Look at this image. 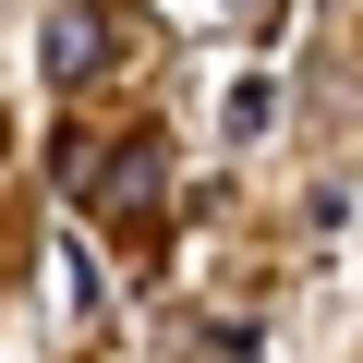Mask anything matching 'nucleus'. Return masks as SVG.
I'll return each mask as SVG.
<instances>
[{
	"label": "nucleus",
	"mask_w": 363,
	"mask_h": 363,
	"mask_svg": "<svg viewBox=\"0 0 363 363\" xmlns=\"http://www.w3.org/2000/svg\"><path fill=\"white\" fill-rule=\"evenodd\" d=\"M37 61H49V85H97L121 61V25L97 13V0H61V13L37 25Z\"/></svg>",
	"instance_id": "obj_1"
},
{
	"label": "nucleus",
	"mask_w": 363,
	"mask_h": 363,
	"mask_svg": "<svg viewBox=\"0 0 363 363\" xmlns=\"http://www.w3.org/2000/svg\"><path fill=\"white\" fill-rule=\"evenodd\" d=\"M85 206H97V218H157V206H169V145H157V133L109 145V169H97Z\"/></svg>",
	"instance_id": "obj_2"
}]
</instances>
